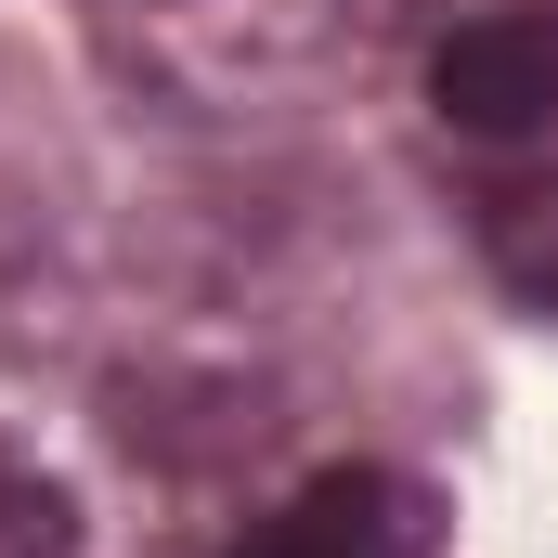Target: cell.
<instances>
[{"mask_svg": "<svg viewBox=\"0 0 558 558\" xmlns=\"http://www.w3.org/2000/svg\"><path fill=\"white\" fill-rule=\"evenodd\" d=\"M428 105L481 143H520L558 118V13H468L428 52Z\"/></svg>", "mask_w": 558, "mask_h": 558, "instance_id": "cell-1", "label": "cell"}, {"mask_svg": "<svg viewBox=\"0 0 558 558\" xmlns=\"http://www.w3.org/2000/svg\"><path fill=\"white\" fill-rule=\"evenodd\" d=\"M234 558H338V546H325V533H312V520L286 507V520H260V533H247V546H234Z\"/></svg>", "mask_w": 558, "mask_h": 558, "instance_id": "cell-3", "label": "cell"}, {"mask_svg": "<svg viewBox=\"0 0 558 558\" xmlns=\"http://www.w3.org/2000/svg\"><path fill=\"white\" fill-rule=\"evenodd\" d=\"M0 558H78V507L39 494V481H13L0 494Z\"/></svg>", "mask_w": 558, "mask_h": 558, "instance_id": "cell-2", "label": "cell"}]
</instances>
